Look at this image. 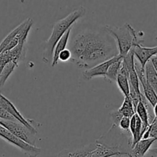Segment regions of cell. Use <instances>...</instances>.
<instances>
[{"label": "cell", "instance_id": "6da1fadb", "mask_svg": "<svg viewBox=\"0 0 157 157\" xmlns=\"http://www.w3.org/2000/svg\"><path fill=\"white\" fill-rule=\"evenodd\" d=\"M71 61L78 67L90 69L119 54L114 38L104 32L84 31L78 34L70 46Z\"/></svg>", "mask_w": 157, "mask_h": 157}, {"label": "cell", "instance_id": "7a4b0ae2", "mask_svg": "<svg viewBox=\"0 0 157 157\" xmlns=\"http://www.w3.org/2000/svg\"><path fill=\"white\" fill-rule=\"evenodd\" d=\"M86 9L83 6L75 9L68 15L57 21L53 26L52 35L47 41L43 53L42 61L46 64H50L53 58L54 48L60 38L65 34L70 28L73 27L74 24L85 15Z\"/></svg>", "mask_w": 157, "mask_h": 157}, {"label": "cell", "instance_id": "3957f363", "mask_svg": "<svg viewBox=\"0 0 157 157\" xmlns=\"http://www.w3.org/2000/svg\"><path fill=\"white\" fill-rule=\"evenodd\" d=\"M118 153H128V152L121 146L109 145L98 140L95 144L62 150L57 157H108Z\"/></svg>", "mask_w": 157, "mask_h": 157}, {"label": "cell", "instance_id": "277c9868", "mask_svg": "<svg viewBox=\"0 0 157 157\" xmlns=\"http://www.w3.org/2000/svg\"><path fill=\"white\" fill-rule=\"evenodd\" d=\"M104 29L117 41L118 55L124 58L133 46L141 44L144 40L139 39L135 29L129 23H126L121 27L106 25Z\"/></svg>", "mask_w": 157, "mask_h": 157}, {"label": "cell", "instance_id": "5b68a950", "mask_svg": "<svg viewBox=\"0 0 157 157\" xmlns=\"http://www.w3.org/2000/svg\"><path fill=\"white\" fill-rule=\"evenodd\" d=\"M0 125L7 129L9 132L24 142L32 146H35L37 140V132H34L18 121L0 119Z\"/></svg>", "mask_w": 157, "mask_h": 157}, {"label": "cell", "instance_id": "8992f818", "mask_svg": "<svg viewBox=\"0 0 157 157\" xmlns=\"http://www.w3.org/2000/svg\"><path fill=\"white\" fill-rule=\"evenodd\" d=\"M0 138L6 140L11 145L19 149L24 154L29 157H37L41 152L40 148L24 142L1 125H0Z\"/></svg>", "mask_w": 157, "mask_h": 157}, {"label": "cell", "instance_id": "52a82bcc", "mask_svg": "<svg viewBox=\"0 0 157 157\" xmlns=\"http://www.w3.org/2000/svg\"><path fill=\"white\" fill-rule=\"evenodd\" d=\"M0 107H1L2 108L4 109L6 112H8L11 116L13 117L18 122L22 124L23 125L27 127L28 128L30 129L32 131L37 132V133H38L36 128H35V127L34 126L35 121H32V120L25 119V118L20 113V112L18 111V109L15 107V106L14 105L8 98H6V97L3 96L1 94V92H0Z\"/></svg>", "mask_w": 157, "mask_h": 157}, {"label": "cell", "instance_id": "ba28073f", "mask_svg": "<svg viewBox=\"0 0 157 157\" xmlns=\"http://www.w3.org/2000/svg\"><path fill=\"white\" fill-rule=\"evenodd\" d=\"M135 71H136V74H137L138 78H139L140 84H141L143 87V91H144V96L148 101L149 104L151 105L152 107H154L155 104L157 102V94L156 92L154 91L151 86L148 84L145 78V72H144V69L141 67L140 64L138 61H135L134 64Z\"/></svg>", "mask_w": 157, "mask_h": 157}, {"label": "cell", "instance_id": "9c48e42d", "mask_svg": "<svg viewBox=\"0 0 157 157\" xmlns=\"http://www.w3.org/2000/svg\"><path fill=\"white\" fill-rule=\"evenodd\" d=\"M121 58H122V57L117 55L113 57V58L107 60V61L97 64V65L91 67V68L87 69V70L83 72V78H84V79L87 80V81H90V80L93 79L96 77H104L105 78L106 74H107V70H108L110 64H113L115 61H118V60L121 59Z\"/></svg>", "mask_w": 157, "mask_h": 157}, {"label": "cell", "instance_id": "30bf717a", "mask_svg": "<svg viewBox=\"0 0 157 157\" xmlns=\"http://www.w3.org/2000/svg\"><path fill=\"white\" fill-rule=\"evenodd\" d=\"M134 57L138 60L141 67L144 69L145 65L152 58L157 55V45L155 47H143L141 44H136L133 47Z\"/></svg>", "mask_w": 157, "mask_h": 157}, {"label": "cell", "instance_id": "8fae6325", "mask_svg": "<svg viewBox=\"0 0 157 157\" xmlns=\"http://www.w3.org/2000/svg\"><path fill=\"white\" fill-rule=\"evenodd\" d=\"M142 121L140 118L135 113L132 117H130V133H131V147L133 148L135 144L142 139Z\"/></svg>", "mask_w": 157, "mask_h": 157}, {"label": "cell", "instance_id": "7c38bea8", "mask_svg": "<svg viewBox=\"0 0 157 157\" xmlns=\"http://www.w3.org/2000/svg\"><path fill=\"white\" fill-rule=\"evenodd\" d=\"M156 141V140L154 138L141 139L135 144L129 153L131 157H145L147 152L150 150L151 146Z\"/></svg>", "mask_w": 157, "mask_h": 157}, {"label": "cell", "instance_id": "4fadbf2b", "mask_svg": "<svg viewBox=\"0 0 157 157\" xmlns=\"http://www.w3.org/2000/svg\"><path fill=\"white\" fill-rule=\"evenodd\" d=\"M152 107H148V106L145 105L144 103L141 101H139L137 106H136V113L138 115L140 118L141 121H142V137L144 136V133L146 132V130H147V128L150 126V120L151 118L150 113V108Z\"/></svg>", "mask_w": 157, "mask_h": 157}, {"label": "cell", "instance_id": "5bb4252c", "mask_svg": "<svg viewBox=\"0 0 157 157\" xmlns=\"http://www.w3.org/2000/svg\"><path fill=\"white\" fill-rule=\"evenodd\" d=\"M72 29H73V27L70 28V29L65 32V34L60 38L59 41L57 42V44H55V48H54L53 52V58H52V67L55 66L58 63V55H59L60 52H61L63 50L66 49V47H67V43H68L69 37H70Z\"/></svg>", "mask_w": 157, "mask_h": 157}, {"label": "cell", "instance_id": "9a60e30c", "mask_svg": "<svg viewBox=\"0 0 157 157\" xmlns=\"http://www.w3.org/2000/svg\"><path fill=\"white\" fill-rule=\"evenodd\" d=\"M144 72L146 80L157 94V73L153 68L150 61H148L145 65Z\"/></svg>", "mask_w": 157, "mask_h": 157}, {"label": "cell", "instance_id": "2e32d148", "mask_svg": "<svg viewBox=\"0 0 157 157\" xmlns=\"http://www.w3.org/2000/svg\"><path fill=\"white\" fill-rule=\"evenodd\" d=\"M117 110L123 117H127L129 118L132 117L136 113L133 105V102H132V100L130 98V96L124 97V101L123 102L122 106Z\"/></svg>", "mask_w": 157, "mask_h": 157}, {"label": "cell", "instance_id": "e0dca14e", "mask_svg": "<svg viewBox=\"0 0 157 157\" xmlns=\"http://www.w3.org/2000/svg\"><path fill=\"white\" fill-rule=\"evenodd\" d=\"M122 58L110 64L108 70H107V74H106V80L111 81V82H116L117 78V75H119L120 69H121V67Z\"/></svg>", "mask_w": 157, "mask_h": 157}, {"label": "cell", "instance_id": "ac0fdd59", "mask_svg": "<svg viewBox=\"0 0 157 157\" xmlns=\"http://www.w3.org/2000/svg\"><path fill=\"white\" fill-rule=\"evenodd\" d=\"M18 66V64L13 62V61H10V62H9L6 66H5L2 71L1 75H0V87H2L3 86H4L6 81L8 80V78L10 77V75H12V72L15 71V69Z\"/></svg>", "mask_w": 157, "mask_h": 157}, {"label": "cell", "instance_id": "d6986e66", "mask_svg": "<svg viewBox=\"0 0 157 157\" xmlns=\"http://www.w3.org/2000/svg\"><path fill=\"white\" fill-rule=\"evenodd\" d=\"M116 82L120 90L124 94V97L129 96L130 94V83H129L128 78L125 75L119 74L117 78Z\"/></svg>", "mask_w": 157, "mask_h": 157}, {"label": "cell", "instance_id": "ffe728a7", "mask_svg": "<svg viewBox=\"0 0 157 157\" xmlns=\"http://www.w3.org/2000/svg\"><path fill=\"white\" fill-rule=\"evenodd\" d=\"M147 138H154L157 141V119L153 118L150 126L144 133L142 139H147Z\"/></svg>", "mask_w": 157, "mask_h": 157}, {"label": "cell", "instance_id": "44dd1931", "mask_svg": "<svg viewBox=\"0 0 157 157\" xmlns=\"http://www.w3.org/2000/svg\"><path fill=\"white\" fill-rule=\"evenodd\" d=\"M130 118L127 117H123L120 121L118 127L121 129V131L130 133Z\"/></svg>", "mask_w": 157, "mask_h": 157}, {"label": "cell", "instance_id": "7402d4cb", "mask_svg": "<svg viewBox=\"0 0 157 157\" xmlns=\"http://www.w3.org/2000/svg\"><path fill=\"white\" fill-rule=\"evenodd\" d=\"M110 119H111L112 122H113V127H118L120 121H121V118L123 117V116L121 114V113H120L118 110L112 111L111 113H110Z\"/></svg>", "mask_w": 157, "mask_h": 157}, {"label": "cell", "instance_id": "603a6c76", "mask_svg": "<svg viewBox=\"0 0 157 157\" xmlns=\"http://www.w3.org/2000/svg\"><path fill=\"white\" fill-rule=\"evenodd\" d=\"M71 58V52L70 49H64L62 52H60L58 55V61H61V62H66L69 61Z\"/></svg>", "mask_w": 157, "mask_h": 157}, {"label": "cell", "instance_id": "cb8c5ba5", "mask_svg": "<svg viewBox=\"0 0 157 157\" xmlns=\"http://www.w3.org/2000/svg\"><path fill=\"white\" fill-rule=\"evenodd\" d=\"M0 119L8 120V121H17L13 117L11 116L8 112H6V110H5L3 108H2L1 107H0Z\"/></svg>", "mask_w": 157, "mask_h": 157}, {"label": "cell", "instance_id": "d4e9b609", "mask_svg": "<svg viewBox=\"0 0 157 157\" xmlns=\"http://www.w3.org/2000/svg\"><path fill=\"white\" fill-rule=\"evenodd\" d=\"M150 62H151L153 68L155 69V71H156V72L157 73V55L153 56V58L150 59Z\"/></svg>", "mask_w": 157, "mask_h": 157}, {"label": "cell", "instance_id": "484cf974", "mask_svg": "<svg viewBox=\"0 0 157 157\" xmlns=\"http://www.w3.org/2000/svg\"><path fill=\"white\" fill-rule=\"evenodd\" d=\"M108 157H131L130 153H118V154L112 155Z\"/></svg>", "mask_w": 157, "mask_h": 157}, {"label": "cell", "instance_id": "4316f807", "mask_svg": "<svg viewBox=\"0 0 157 157\" xmlns=\"http://www.w3.org/2000/svg\"><path fill=\"white\" fill-rule=\"evenodd\" d=\"M149 151H150V153H151V154L153 155V156L157 157V147H156V148L151 149V150H150Z\"/></svg>", "mask_w": 157, "mask_h": 157}, {"label": "cell", "instance_id": "83f0119b", "mask_svg": "<svg viewBox=\"0 0 157 157\" xmlns=\"http://www.w3.org/2000/svg\"><path fill=\"white\" fill-rule=\"evenodd\" d=\"M153 108V113H154V118L157 119V102Z\"/></svg>", "mask_w": 157, "mask_h": 157}]
</instances>
